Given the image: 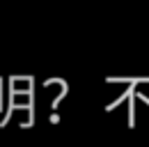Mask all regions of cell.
I'll return each instance as SVG.
<instances>
[{
    "mask_svg": "<svg viewBox=\"0 0 149 147\" xmlns=\"http://www.w3.org/2000/svg\"><path fill=\"white\" fill-rule=\"evenodd\" d=\"M106 83H124V85H140V83H149V76H131V78H126V76H108L106 78Z\"/></svg>",
    "mask_w": 149,
    "mask_h": 147,
    "instance_id": "cell-1",
    "label": "cell"
},
{
    "mask_svg": "<svg viewBox=\"0 0 149 147\" xmlns=\"http://www.w3.org/2000/svg\"><path fill=\"white\" fill-rule=\"evenodd\" d=\"M67 94H69V83L64 80V83L60 85V92H57V97L53 99V104H51V108H53V110H57V106H60V101H62V99H64Z\"/></svg>",
    "mask_w": 149,
    "mask_h": 147,
    "instance_id": "cell-2",
    "label": "cell"
},
{
    "mask_svg": "<svg viewBox=\"0 0 149 147\" xmlns=\"http://www.w3.org/2000/svg\"><path fill=\"white\" fill-rule=\"evenodd\" d=\"M129 127H135V94L129 99Z\"/></svg>",
    "mask_w": 149,
    "mask_h": 147,
    "instance_id": "cell-3",
    "label": "cell"
},
{
    "mask_svg": "<svg viewBox=\"0 0 149 147\" xmlns=\"http://www.w3.org/2000/svg\"><path fill=\"white\" fill-rule=\"evenodd\" d=\"M135 99H140V101H145V104L149 106V97L145 94V92H138V90H135Z\"/></svg>",
    "mask_w": 149,
    "mask_h": 147,
    "instance_id": "cell-4",
    "label": "cell"
},
{
    "mask_svg": "<svg viewBox=\"0 0 149 147\" xmlns=\"http://www.w3.org/2000/svg\"><path fill=\"white\" fill-rule=\"evenodd\" d=\"M57 122H60V115L53 113V115H51V124H57Z\"/></svg>",
    "mask_w": 149,
    "mask_h": 147,
    "instance_id": "cell-5",
    "label": "cell"
},
{
    "mask_svg": "<svg viewBox=\"0 0 149 147\" xmlns=\"http://www.w3.org/2000/svg\"><path fill=\"white\" fill-rule=\"evenodd\" d=\"M2 83H5V78L0 76V94H2Z\"/></svg>",
    "mask_w": 149,
    "mask_h": 147,
    "instance_id": "cell-6",
    "label": "cell"
},
{
    "mask_svg": "<svg viewBox=\"0 0 149 147\" xmlns=\"http://www.w3.org/2000/svg\"><path fill=\"white\" fill-rule=\"evenodd\" d=\"M0 110H2V94H0Z\"/></svg>",
    "mask_w": 149,
    "mask_h": 147,
    "instance_id": "cell-7",
    "label": "cell"
}]
</instances>
